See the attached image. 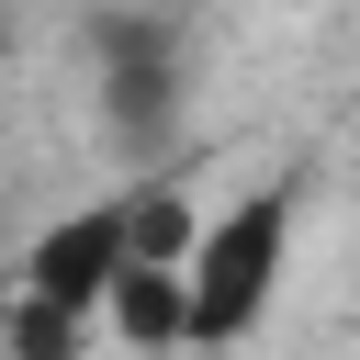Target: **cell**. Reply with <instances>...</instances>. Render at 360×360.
I'll list each match as a JSON object with an SVG mask.
<instances>
[{
    "label": "cell",
    "instance_id": "obj_7",
    "mask_svg": "<svg viewBox=\"0 0 360 360\" xmlns=\"http://www.w3.org/2000/svg\"><path fill=\"white\" fill-rule=\"evenodd\" d=\"M0 68H11V34H0Z\"/></svg>",
    "mask_w": 360,
    "mask_h": 360
},
{
    "label": "cell",
    "instance_id": "obj_6",
    "mask_svg": "<svg viewBox=\"0 0 360 360\" xmlns=\"http://www.w3.org/2000/svg\"><path fill=\"white\" fill-rule=\"evenodd\" d=\"M124 225H135V259H169V270H191V248H202V214H191L180 180H135Z\"/></svg>",
    "mask_w": 360,
    "mask_h": 360
},
{
    "label": "cell",
    "instance_id": "obj_2",
    "mask_svg": "<svg viewBox=\"0 0 360 360\" xmlns=\"http://www.w3.org/2000/svg\"><path fill=\"white\" fill-rule=\"evenodd\" d=\"M90 56H101V124L158 158L180 135V22L158 11H90Z\"/></svg>",
    "mask_w": 360,
    "mask_h": 360
},
{
    "label": "cell",
    "instance_id": "obj_5",
    "mask_svg": "<svg viewBox=\"0 0 360 360\" xmlns=\"http://www.w3.org/2000/svg\"><path fill=\"white\" fill-rule=\"evenodd\" d=\"M90 326H101V315H79V304H56V292H34V281L0 292V349H22V360H68V349H90Z\"/></svg>",
    "mask_w": 360,
    "mask_h": 360
},
{
    "label": "cell",
    "instance_id": "obj_4",
    "mask_svg": "<svg viewBox=\"0 0 360 360\" xmlns=\"http://www.w3.org/2000/svg\"><path fill=\"white\" fill-rule=\"evenodd\" d=\"M101 326L135 338V349H180V338H191V270H169V259H124L112 292H101Z\"/></svg>",
    "mask_w": 360,
    "mask_h": 360
},
{
    "label": "cell",
    "instance_id": "obj_3",
    "mask_svg": "<svg viewBox=\"0 0 360 360\" xmlns=\"http://www.w3.org/2000/svg\"><path fill=\"white\" fill-rule=\"evenodd\" d=\"M124 259H135V225H124V191H101V202L56 214V225L22 248V281L56 292V304H79V315H101V292H112Z\"/></svg>",
    "mask_w": 360,
    "mask_h": 360
},
{
    "label": "cell",
    "instance_id": "obj_1",
    "mask_svg": "<svg viewBox=\"0 0 360 360\" xmlns=\"http://www.w3.org/2000/svg\"><path fill=\"white\" fill-rule=\"evenodd\" d=\"M281 259H292V191L281 180L248 191V202H225V214H202V248H191V338L202 349L248 338L270 315V292H281Z\"/></svg>",
    "mask_w": 360,
    "mask_h": 360
}]
</instances>
